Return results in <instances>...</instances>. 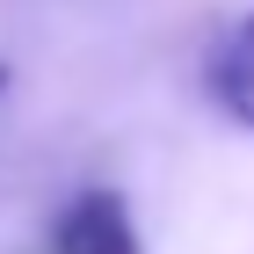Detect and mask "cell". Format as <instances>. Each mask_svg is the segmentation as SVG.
Wrapping results in <instances>:
<instances>
[{
    "instance_id": "obj_1",
    "label": "cell",
    "mask_w": 254,
    "mask_h": 254,
    "mask_svg": "<svg viewBox=\"0 0 254 254\" xmlns=\"http://www.w3.org/2000/svg\"><path fill=\"white\" fill-rule=\"evenodd\" d=\"M51 254H145V247H138V225L124 211V196L117 189H87V196H73L59 211Z\"/></svg>"
},
{
    "instance_id": "obj_2",
    "label": "cell",
    "mask_w": 254,
    "mask_h": 254,
    "mask_svg": "<svg viewBox=\"0 0 254 254\" xmlns=\"http://www.w3.org/2000/svg\"><path fill=\"white\" fill-rule=\"evenodd\" d=\"M211 87H218V102H225V117L254 131V15L225 37V51H218V80H211Z\"/></svg>"
},
{
    "instance_id": "obj_3",
    "label": "cell",
    "mask_w": 254,
    "mask_h": 254,
    "mask_svg": "<svg viewBox=\"0 0 254 254\" xmlns=\"http://www.w3.org/2000/svg\"><path fill=\"white\" fill-rule=\"evenodd\" d=\"M0 87H7V65H0Z\"/></svg>"
}]
</instances>
